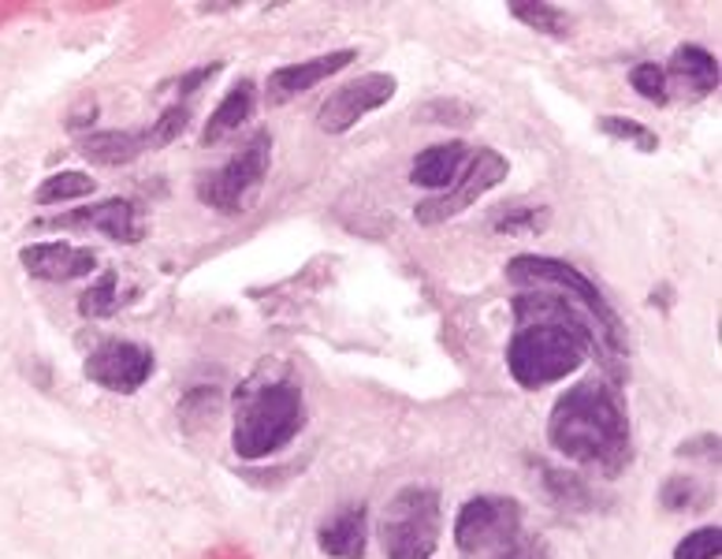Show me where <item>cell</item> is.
Wrapping results in <instances>:
<instances>
[{"label":"cell","instance_id":"obj_1","mask_svg":"<svg viewBox=\"0 0 722 559\" xmlns=\"http://www.w3.org/2000/svg\"><path fill=\"white\" fill-rule=\"evenodd\" d=\"M547 440L566 463L622 474L629 463V418L618 388L600 377L566 388L547 418Z\"/></svg>","mask_w":722,"mask_h":559},{"label":"cell","instance_id":"obj_2","mask_svg":"<svg viewBox=\"0 0 722 559\" xmlns=\"http://www.w3.org/2000/svg\"><path fill=\"white\" fill-rule=\"evenodd\" d=\"M305 429V400L302 384L294 377H246L234 395V429H231V448L239 459L257 463L276 452H284L287 444Z\"/></svg>","mask_w":722,"mask_h":559},{"label":"cell","instance_id":"obj_3","mask_svg":"<svg viewBox=\"0 0 722 559\" xmlns=\"http://www.w3.org/2000/svg\"><path fill=\"white\" fill-rule=\"evenodd\" d=\"M455 545L466 559H552L544 537L521 526V503L510 496H473L458 508Z\"/></svg>","mask_w":722,"mask_h":559},{"label":"cell","instance_id":"obj_4","mask_svg":"<svg viewBox=\"0 0 722 559\" xmlns=\"http://www.w3.org/2000/svg\"><path fill=\"white\" fill-rule=\"evenodd\" d=\"M589 340L566 321H529L518 324V332L507 344V369L526 392L563 381L577 373L589 358Z\"/></svg>","mask_w":722,"mask_h":559},{"label":"cell","instance_id":"obj_5","mask_svg":"<svg viewBox=\"0 0 722 559\" xmlns=\"http://www.w3.org/2000/svg\"><path fill=\"white\" fill-rule=\"evenodd\" d=\"M444 530V503L432 485H402L381 515V548L387 559H432Z\"/></svg>","mask_w":722,"mask_h":559},{"label":"cell","instance_id":"obj_6","mask_svg":"<svg viewBox=\"0 0 722 559\" xmlns=\"http://www.w3.org/2000/svg\"><path fill=\"white\" fill-rule=\"evenodd\" d=\"M268 165H273V134L257 131L239 153H231L220 168L205 173L197 179V198L209 210L224 216H239L257 202L261 187L268 179Z\"/></svg>","mask_w":722,"mask_h":559},{"label":"cell","instance_id":"obj_7","mask_svg":"<svg viewBox=\"0 0 722 559\" xmlns=\"http://www.w3.org/2000/svg\"><path fill=\"white\" fill-rule=\"evenodd\" d=\"M510 176V165L503 153L495 150H477L473 157H469V165L458 173V183L450 187L447 194H436L429 198V202H418V210H413V216H418V224H425V228H436V224L450 221V216L466 213L469 205L477 202V198H484L492 191V187H500L503 179Z\"/></svg>","mask_w":722,"mask_h":559},{"label":"cell","instance_id":"obj_8","mask_svg":"<svg viewBox=\"0 0 722 559\" xmlns=\"http://www.w3.org/2000/svg\"><path fill=\"white\" fill-rule=\"evenodd\" d=\"M157 369V358L146 344H134V340H105L89 350L83 373L86 381H94L105 392L116 395H134L142 384L153 377Z\"/></svg>","mask_w":722,"mask_h":559},{"label":"cell","instance_id":"obj_9","mask_svg":"<svg viewBox=\"0 0 722 559\" xmlns=\"http://www.w3.org/2000/svg\"><path fill=\"white\" fill-rule=\"evenodd\" d=\"M395 90H399L395 75H384V71L358 75L354 83H342L336 94L317 108V128L324 134H347L361 116H369L373 108L392 102Z\"/></svg>","mask_w":722,"mask_h":559},{"label":"cell","instance_id":"obj_10","mask_svg":"<svg viewBox=\"0 0 722 559\" xmlns=\"http://www.w3.org/2000/svg\"><path fill=\"white\" fill-rule=\"evenodd\" d=\"M38 228H94L116 242H142L139 205H134L131 198H108V202L83 205V210H71L64 216L41 221Z\"/></svg>","mask_w":722,"mask_h":559},{"label":"cell","instance_id":"obj_11","mask_svg":"<svg viewBox=\"0 0 722 559\" xmlns=\"http://www.w3.org/2000/svg\"><path fill=\"white\" fill-rule=\"evenodd\" d=\"M358 60V49H336V52H324V57H313V60H302V64H287V68H276L265 83V102L268 105H284L291 97L305 94L317 83H328L332 75H339L342 68H350Z\"/></svg>","mask_w":722,"mask_h":559},{"label":"cell","instance_id":"obj_12","mask_svg":"<svg viewBox=\"0 0 722 559\" xmlns=\"http://www.w3.org/2000/svg\"><path fill=\"white\" fill-rule=\"evenodd\" d=\"M23 269L34 280L45 284H71V280H83L97 269V254L89 247H71V242H34L23 247Z\"/></svg>","mask_w":722,"mask_h":559},{"label":"cell","instance_id":"obj_13","mask_svg":"<svg viewBox=\"0 0 722 559\" xmlns=\"http://www.w3.org/2000/svg\"><path fill=\"white\" fill-rule=\"evenodd\" d=\"M369 545V511L365 503H347L332 511L317 526V548L332 559H361Z\"/></svg>","mask_w":722,"mask_h":559},{"label":"cell","instance_id":"obj_14","mask_svg":"<svg viewBox=\"0 0 722 559\" xmlns=\"http://www.w3.org/2000/svg\"><path fill=\"white\" fill-rule=\"evenodd\" d=\"M666 71V86H678L682 97L689 102H700V97L715 94L719 90V60L715 52H708L703 45H678L671 52V64Z\"/></svg>","mask_w":722,"mask_h":559},{"label":"cell","instance_id":"obj_15","mask_svg":"<svg viewBox=\"0 0 722 559\" xmlns=\"http://www.w3.org/2000/svg\"><path fill=\"white\" fill-rule=\"evenodd\" d=\"M254 108H257V83L254 79H239V83L220 97L216 112H209V123H205V131H202V146H216V142L234 134L254 116Z\"/></svg>","mask_w":722,"mask_h":559},{"label":"cell","instance_id":"obj_16","mask_svg":"<svg viewBox=\"0 0 722 559\" xmlns=\"http://www.w3.org/2000/svg\"><path fill=\"white\" fill-rule=\"evenodd\" d=\"M466 160V146L462 142H440V146H429L413 157L410 168V183L425 187V191H444L458 179Z\"/></svg>","mask_w":722,"mask_h":559},{"label":"cell","instance_id":"obj_17","mask_svg":"<svg viewBox=\"0 0 722 559\" xmlns=\"http://www.w3.org/2000/svg\"><path fill=\"white\" fill-rule=\"evenodd\" d=\"M79 153L97 168H120L131 165L139 153H146V131H94L83 134Z\"/></svg>","mask_w":722,"mask_h":559},{"label":"cell","instance_id":"obj_18","mask_svg":"<svg viewBox=\"0 0 722 559\" xmlns=\"http://www.w3.org/2000/svg\"><path fill=\"white\" fill-rule=\"evenodd\" d=\"M510 15L518 23H526V26H532V31H540V34H547V38H570L574 34V20L570 15L563 12V8H555V4H544V0H537V4H510Z\"/></svg>","mask_w":722,"mask_h":559},{"label":"cell","instance_id":"obj_19","mask_svg":"<svg viewBox=\"0 0 722 559\" xmlns=\"http://www.w3.org/2000/svg\"><path fill=\"white\" fill-rule=\"evenodd\" d=\"M97 191V179L89 173H75V168H68V173H52L45 183L34 191V202L38 205H57V202H75V198H86Z\"/></svg>","mask_w":722,"mask_h":559},{"label":"cell","instance_id":"obj_20","mask_svg":"<svg viewBox=\"0 0 722 559\" xmlns=\"http://www.w3.org/2000/svg\"><path fill=\"white\" fill-rule=\"evenodd\" d=\"M116 310H120V276H116L112 269H105V273L97 276V284H89L86 292L79 295V313L97 321V318H112Z\"/></svg>","mask_w":722,"mask_h":559},{"label":"cell","instance_id":"obj_21","mask_svg":"<svg viewBox=\"0 0 722 559\" xmlns=\"http://www.w3.org/2000/svg\"><path fill=\"white\" fill-rule=\"evenodd\" d=\"M540 474H544V485H547V492H552L555 503H563V508H581V511L592 508V489L574 471L540 466Z\"/></svg>","mask_w":722,"mask_h":559},{"label":"cell","instance_id":"obj_22","mask_svg":"<svg viewBox=\"0 0 722 559\" xmlns=\"http://www.w3.org/2000/svg\"><path fill=\"white\" fill-rule=\"evenodd\" d=\"M659 508H663V511H674V515H685V511L703 508V492H700L697 477H689V474H674V477H666L663 489H659Z\"/></svg>","mask_w":722,"mask_h":559},{"label":"cell","instance_id":"obj_23","mask_svg":"<svg viewBox=\"0 0 722 559\" xmlns=\"http://www.w3.org/2000/svg\"><path fill=\"white\" fill-rule=\"evenodd\" d=\"M552 224V210H544V205H521V210H507L495 221V231L500 236H540V231Z\"/></svg>","mask_w":722,"mask_h":559},{"label":"cell","instance_id":"obj_24","mask_svg":"<svg viewBox=\"0 0 722 559\" xmlns=\"http://www.w3.org/2000/svg\"><path fill=\"white\" fill-rule=\"evenodd\" d=\"M600 131L611 134L615 142H629V146H637L640 153H655L659 150V134L648 131L645 123L629 120V116H603Z\"/></svg>","mask_w":722,"mask_h":559},{"label":"cell","instance_id":"obj_25","mask_svg":"<svg viewBox=\"0 0 722 559\" xmlns=\"http://www.w3.org/2000/svg\"><path fill=\"white\" fill-rule=\"evenodd\" d=\"M186 128H191V108L186 105H171L157 116V123L146 131V150H165L179 139Z\"/></svg>","mask_w":722,"mask_h":559},{"label":"cell","instance_id":"obj_26","mask_svg":"<svg viewBox=\"0 0 722 559\" xmlns=\"http://www.w3.org/2000/svg\"><path fill=\"white\" fill-rule=\"evenodd\" d=\"M629 86L637 90L645 102L652 105H666L671 102V86H666V71L655 64V60H645V64H634L629 71Z\"/></svg>","mask_w":722,"mask_h":559},{"label":"cell","instance_id":"obj_27","mask_svg":"<svg viewBox=\"0 0 722 559\" xmlns=\"http://www.w3.org/2000/svg\"><path fill=\"white\" fill-rule=\"evenodd\" d=\"M719 556H722V526L693 530L674 548V559H719Z\"/></svg>","mask_w":722,"mask_h":559},{"label":"cell","instance_id":"obj_28","mask_svg":"<svg viewBox=\"0 0 722 559\" xmlns=\"http://www.w3.org/2000/svg\"><path fill=\"white\" fill-rule=\"evenodd\" d=\"M678 455L682 459H693V455H703L708 463L719 466V432H703V437H693L678 444Z\"/></svg>","mask_w":722,"mask_h":559},{"label":"cell","instance_id":"obj_29","mask_svg":"<svg viewBox=\"0 0 722 559\" xmlns=\"http://www.w3.org/2000/svg\"><path fill=\"white\" fill-rule=\"evenodd\" d=\"M455 112H469V105H458V102H432V105H425L421 120H432V123H466V120H458Z\"/></svg>","mask_w":722,"mask_h":559},{"label":"cell","instance_id":"obj_30","mask_svg":"<svg viewBox=\"0 0 722 559\" xmlns=\"http://www.w3.org/2000/svg\"><path fill=\"white\" fill-rule=\"evenodd\" d=\"M220 71H224L220 60H216V64L197 68V71H186V75H179V79H176V90H179V94H194L197 86L209 83V79H213V75H220Z\"/></svg>","mask_w":722,"mask_h":559}]
</instances>
